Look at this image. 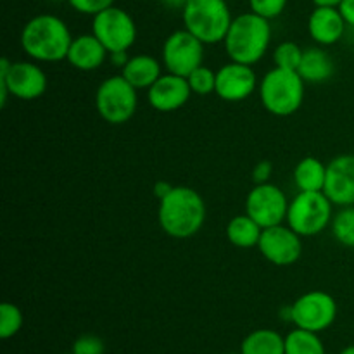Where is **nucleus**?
<instances>
[{
  "label": "nucleus",
  "mask_w": 354,
  "mask_h": 354,
  "mask_svg": "<svg viewBox=\"0 0 354 354\" xmlns=\"http://www.w3.org/2000/svg\"><path fill=\"white\" fill-rule=\"evenodd\" d=\"M289 199L280 187L273 183H256L245 199V213L263 228L277 227L287 220Z\"/></svg>",
  "instance_id": "f8f14e48"
},
{
  "label": "nucleus",
  "mask_w": 354,
  "mask_h": 354,
  "mask_svg": "<svg viewBox=\"0 0 354 354\" xmlns=\"http://www.w3.org/2000/svg\"><path fill=\"white\" fill-rule=\"evenodd\" d=\"M192 90H190L189 80L185 76L166 75L159 76L158 82L147 90V100L152 109L159 113H173L189 102Z\"/></svg>",
  "instance_id": "dca6fc26"
},
{
  "label": "nucleus",
  "mask_w": 354,
  "mask_h": 354,
  "mask_svg": "<svg viewBox=\"0 0 354 354\" xmlns=\"http://www.w3.org/2000/svg\"><path fill=\"white\" fill-rule=\"evenodd\" d=\"M225 354H242V353H225Z\"/></svg>",
  "instance_id": "58836bf2"
},
{
  "label": "nucleus",
  "mask_w": 354,
  "mask_h": 354,
  "mask_svg": "<svg viewBox=\"0 0 354 354\" xmlns=\"http://www.w3.org/2000/svg\"><path fill=\"white\" fill-rule=\"evenodd\" d=\"M265 228L252 220L248 213L232 218L227 225V239L232 245L239 249L258 248Z\"/></svg>",
  "instance_id": "412c9836"
},
{
  "label": "nucleus",
  "mask_w": 354,
  "mask_h": 354,
  "mask_svg": "<svg viewBox=\"0 0 354 354\" xmlns=\"http://www.w3.org/2000/svg\"><path fill=\"white\" fill-rule=\"evenodd\" d=\"M204 41L185 28L173 31L162 45V64L168 73L187 78L204 64Z\"/></svg>",
  "instance_id": "9b49d317"
},
{
  "label": "nucleus",
  "mask_w": 354,
  "mask_h": 354,
  "mask_svg": "<svg viewBox=\"0 0 354 354\" xmlns=\"http://www.w3.org/2000/svg\"><path fill=\"white\" fill-rule=\"evenodd\" d=\"M187 80H189L190 90L196 95L204 97L216 92V73L207 68V66H199L196 71L187 76Z\"/></svg>",
  "instance_id": "cd10ccee"
},
{
  "label": "nucleus",
  "mask_w": 354,
  "mask_h": 354,
  "mask_svg": "<svg viewBox=\"0 0 354 354\" xmlns=\"http://www.w3.org/2000/svg\"><path fill=\"white\" fill-rule=\"evenodd\" d=\"M95 107L100 118L109 124L127 123L137 113V88L123 75L109 76L97 88Z\"/></svg>",
  "instance_id": "6e6552de"
},
{
  "label": "nucleus",
  "mask_w": 354,
  "mask_h": 354,
  "mask_svg": "<svg viewBox=\"0 0 354 354\" xmlns=\"http://www.w3.org/2000/svg\"><path fill=\"white\" fill-rule=\"evenodd\" d=\"M332 234L335 241L348 249H354V206H346L332 218Z\"/></svg>",
  "instance_id": "393cba45"
},
{
  "label": "nucleus",
  "mask_w": 354,
  "mask_h": 354,
  "mask_svg": "<svg viewBox=\"0 0 354 354\" xmlns=\"http://www.w3.org/2000/svg\"><path fill=\"white\" fill-rule=\"evenodd\" d=\"M339 354H354V344L348 346V348H344Z\"/></svg>",
  "instance_id": "4c0bfd02"
},
{
  "label": "nucleus",
  "mask_w": 354,
  "mask_h": 354,
  "mask_svg": "<svg viewBox=\"0 0 354 354\" xmlns=\"http://www.w3.org/2000/svg\"><path fill=\"white\" fill-rule=\"evenodd\" d=\"M171 189H173V185L171 183L166 182V180H158V182L154 183V187H152V190H154V196L158 197L159 201L165 199V197L171 192Z\"/></svg>",
  "instance_id": "72a5a7b5"
},
{
  "label": "nucleus",
  "mask_w": 354,
  "mask_h": 354,
  "mask_svg": "<svg viewBox=\"0 0 354 354\" xmlns=\"http://www.w3.org/2000/svg\"><path fill=\"white\" fill-rule=\"evenodd\" d=\"M327 354H328V353H327Z\"/></svg>",
  "instance_id": "a19ab883"
},
{
  "label": "nucleus",
  "mask_w": 354,
  "mask_h": 354,
  "mask_svg": "<svg viewBox=\"0 0 354 354\" xmlns=\"http://www.w3.org/2000/svg\"><path fill=\"white\" fill-rule=\"evenodd\" d=\"M324 192L334 206H354V154H342L327 165Z\"/></svg>",
  "instance_id": "2eb2a0df"
},
{
  "label": "nucleus",
  "mask_w": 354,
  "mask_h": 354,
  "mask_svg": "<svg viewBox=\"0 0 354 354\" xmlns=\"http://www.w3.org/2000/svg\"><path fill=\"white\" fill-rule=\"evenodd\" d=\"M334 61L322 47L306 48L303 54L297 75L304 80V83H324L334 75Z\"/></svg>",
  "instance_id": "aec40b11"
},
{
  "label": "nucleus",
  "mask_w": 354,
  "mask_h": 354,
  "mask_svg": "<svg viewBox=\"0 0 354 354\" xmlns=\"http://www.w3.org/2000/svg\"><path fill=\"white\" fill-rule=\"evenodd\" d=\"M182 17L185 30L206 45L223 41L234 19L225 0H187Z\"/></svg>",
  "instance_id": "39448f33"
},
{
  "label": "nucleus",
  "mask_w": 354,
  "mask_h": 354,
  "mask_svg": "<svg viewBox=\"0 0 354 354\" xmlns=\"http://www.w3.org/2000/svg\"><path fill=\"white\" fill-rule=\"evenodd\" d=\"M73 354H104L106 353V344L99 335L83 334L73 342Z\"/></svg>",
  "instance_id": "c756f323"
},
{
  "label": "nucleus",
  "mask_w": 354,
  "mask_h": 354,
  "mask_svg": "<svg viewBox=\"0 0 354 354\" xmlns=\"http://www.w3.org/2000/svg\"><path fill=\"white\" fill-rule=\"evenodd\" d=\"M273 175V165L272 161H259L252 169V180L254 183H268Z\"/></svg>",
  "instance_id": "2f4dec72"
},
{
  "label": "nucleus",
  "mask_w": 354,
  "mask_h": 354,
  "mask_svg": "<svg viewBox=\"0 0 354 354\" xmlns=\"http://www.w3.org/2000/svg\"><path fill=\"white\" fill-rule=\"evenodd\" d=\"M121 75L124 76L127 82L137 90H149L159 80L161 73V62L156 57L147 54H138L128 59L127 64L121 68Z\"/></svg>",
  "instance_id": "6ab92c4d"
},
{
  "label": "nucleus",
  "mask_w": 354,
  "mask_h": 354,
  "mask_svg": "<svg viewBox=\"0 0 354 354\" xmlns=\"http://www.w3.org/2000/svg\"><path fill=\"white\" fill-rule=\"evenodd\" d=\"M92 33L109 54L128 52L137 41V24L127 10L113 6L93 16Z\"/></svg>",
  "instance_id": "1a4fd4ad"
},
{
  "label": "nucleus",
  "mask_w": 354,
  "mask_h": 354,
  "mask_svg": "<svg viewBox=\"0 0 354 354\" xmlns=\"http://www.w3.org/2000/svg\"><path fill=\"white\" fill-rule=\"evenodd\" d=\"M289 0H249L252 12L265 19H275L286 10Z\"/></svg>",
  "instance_id": "c85d7f7f"
},
{
  "label": "nucleus",
  "mask_w": 354,
  "mask_h": 354,
  "mask_svg": "<svg viewBox=\"0 0 354 354\" xmlns=\"http://www.w3.org/2000/svg\"><path fill=\"white\" fill-rule=\"evenodd\" d=\"M128 59L130 57L127 55V52H113V54H111V61L116 66H120V68H123V66L127 64Z\"/></svg>",
  "instance_id": "f704fd0d"
},
{
  "label": "nucleus",
  "mask_w": 354,
  "mask_h": 354,
  "mask_svg": "<svg viewBox=\"0 0 354 354\" xmlns=\"http://www.w3.org/2000/svg\"><path fill=\"white\" fill-rule=\"evenodd\" d=\"M242 354H286V337L273 328H258L244 337Z\"/></svg>",
  "instance_id": "5701e85b"
},
{
  "label": "nucleus",
  "mask_w": 354,
  "mask_h": 354,
  "mask_svg": "<svg viewBox=\"0 0 354 354\" xmlns=\"http://www.w3.org/2000/svg\"><path fill=\"white\" fill-rule=\"evenodd\" d=\"M21 48L38 62H59L68 57L73 35L68 24L54 14H38L21 30Z\"/></svg>",
  "instance_id": "f03ea898"
},
{
  "label": "nucleus",
  "mask_w": 354,
  "mask_h": 354,
  "mask_svg": "<svg viewBox=\"0 0 354 354\" xmlns=\"http://www.w3.org/2000/svg\"><path fill=\"white\" fill-rule=\"evenodd\" d=\"M286 354H327L317 332L294 328L286 335Z\"/></svg>",
  "instance_id": "b1692460"
},
{
  "label": "nucleus",
  "mask_w": 354,
  "mask_h": 354,
  "mask_svg": "<svg viewBox=\"0 0 354 354\" xmlns=\"http://www.w3.org/2000/svg\"><path fill=\"white\" fill-rule=\"evenodd\" d=\"M161 2L165 3L166 7H169V9H183L187 0H161Z\"/></svg>",
  "instance_id": "c9c22d12"
},
{
  "label": "nucleus",
  "mask_w": 354,
  "mask_h": 354,
  "mask_svg": "<svg viewBox=\"0 0 354 354\" xmlns=\"http://www.w3.org/2000/svg\"><path fill=\"white\" fill-rule=\"evenodd\" d=\"M68 2L76 12L86 14V16H95L114 6V0H68Z\"/></svg>",
  "instance_id": "7c9ffc66"
},
{
  "label": "nucleus",
  "mask_w": 354,
  "mask_h": 354,
  "mask_svg": "<svg viewBox=\"0 0 354 354\" xmlns=\"http://www.w3.org/2000/svg\"><path fill=\"white\" fill-rule=\"evenodd\" d=\"M47 75L31 61H0V100L6 106L7 95L19 100L40 99L47 90Z\"/></svg>",
  "instance_id": "423d86ee"
},
{
  "label": "nucleus",
  "mask_w": 354,
  "mask_h": 354,
  "mask_svg": "<svg viewBox=\"0 0 354 354\" xmlns=\"http://www.w3.org/2000/svg\"><path fill=\"white\" fill-rule=\"evenodd\" d=\"M258 76L254 69L242 62L230 61L216 71V95L227 102H242L254 93Z\"/></svg>",
  "instance_id": "4468645a"
},
{
  "label": "nucleus",
  "mask_w": 354,
  "mask_h": 354,
  "mask_svg": "<svg viewBox=\"0 0 354 354\" xmlns=\"http://www.w3.org/2000/svg\"><path fill=\"white\" fill-rule=\"evenodd\" d=\"M337 318V303L324 290H310L297 297L290 306V322L310 332L327 330Z\"/></svg>",
  "instance_id": "9d476101"
},
{
  "label": "nucleus",
  "mask_w": 354,
  "mask_h": 354,
  "mask_svg": "<svg viewBox=\"0 0 354 354\" xmlns=\"http://www.w3.org/2000/svg\"><path fill=\"white\" fill-rule=\"evenodd\" d=\"M263 107L273 116L286 118L297 113L304 102V80L297 71L273 68L259 85Z\"/></svg>",
  "instance_id": "20e7f679"
},
{
  "label": "nucleus",
  "mask_w": 354,
  "mask_h": 354,
  "mask_svg": "<svg viewBox=\"0 0 354 354\" xmlns=\"http://www.w3.org/2000/svg\"><path fill=\"white\" fill-rule=\"evenodd\" d=\"M207 209L203 196L190 187H173L171 192L159 201L158 221L166 235L173 239H190L204 227Z\"/></svg>",
  "instance_id": "f257e3e1"
},
{
  "label": "nucleus",
  "mask_w": 354,
  "mask_h": 354,
  "mask_svg": "<svg viewBox=\"0 0 354 354\" xmlns=\"http://www.w3.org/2000/svg\"><path fill=\"white\" fill-rule=\"evenodd\" d=\"M23 311L16 304L9 303V301L2 303L0 306V337L3 341L19 334V330L23 328Z\"/></svg>",
  "instance_id": "a878e982"
},
{
  "label": "nucleus",
  "mask_w": 354,
  "mask_h": 354,
  "mask_svg": "<svg viewBox=\"0 0 354 354\" xmlns=\"http://www.w3.org/2000/svg\"><path fill=\"white\" fill-rule=\"evenodd\" d=\"M337 9L342 14V17H344L346 24L354 26V0H342L337 6Z\"/></svg>",
  "instance_id": "473e14b6"
},
{
  "label": "nucleus",
  "mask_w": 354,
  "mask_h": 354,
  "mask_svg": "<svg viewBox=\"0 0 354 354\" xmlns=\"http://www.w3.org/2000/svg\"><path fill=\"white\" fill-rule=\"evenodd\" d=\"M258 249L272 265L290 266L303 256V237L289 225H277L263 230Z\"/></svg>",
  "instance_id": "ddd939ff"
},
{
  "label": "nucleus",
  "mask_w": 354,
  "mask_h": 354,
  "mask_svg": "<svg viewBox=\"0 0 354 354\" xmlns=\"http://www.w3.org/2000/svg\"><path fill=\"white\" fill-rule=\"evenodd\" d=\"M346 21L337 7L315 6L313 12L308 19V31L310 37L322 47L334 45L344 37Z\"/></svg>",
  "instance_id": "f3484780"
},
{
  "label": "nucleus",
  "mask_w": 354,
  "mask_h": 354,
  "mask_svg": "<svg viewBox=\"0 0 354 354\" xmlns=\"http://www.w3.org/2000/svg\"><path fill=\"white\" fill-rule=\"evenodd\" d=\"M332 201L320 192H299L289 204L287 225L301 237H315L332 223Z\"/></svg>",
  "instance_id": "0eeeda50"
},
{
  "label": "nucleus",
  "mask_w": 354,
  "mask_h": 354,
  "mask_svg": "<svg viewBox=\"0 0 354 354\" xmlns=\"http://www.w3.org/2000/svg\"><path fill=\"white\" fill-rule=\"evenodd\" d=\"M272 41L270 19L256 12L239 14L232 19L223 45L230 61L252 66L263 59Z\"/></svg>",
  "instance_id": "7ed1b4c3"
},
{
  "label": "nucleus",
  "mask_w": 354,
  "mask_h": 354,
  "mask_svg": "<svg viewBox=\"0 0 354 354\" xmlns=\"http://www.w3.org/2000/svg\"><path fill=\"white\" fill-rule=\"evenodd\" d=\"M342 0H313L315 6H330V7H337Z\"/></svg>",
  "instance_id": "e433bc0d"
},
{
  "label": "nucleus",
  "mask_w": 354,
  "mask_h": 354,
  "mask_svg": "<svg viewBox=\"0 0 354 354\" xmlns=\"http://www.w3.org/2000/svg\"><path fill=\"white\" fill-rule=\"evenodd\" d=\"M107 54L102 41L93 33H86L73 38L66 61L78 71H95L104 64Z\"/></svg>",
  "instance_id": "a211bd4d"
},
{
  "label": "nucleus",
  "mask_w": 354,
  "mask_h": 354,
  "mask_svg": "<svg viewBox=\"0 0 354 354\" xmlns=\"http://www.w3.org/2000/svg\"><path fill=\"white\" fill-rule=\"evenodd\" d=\"M304 50L296 44V41H282L277 45L273 50V62L275 68L289 69V71H297L301 61H303Z\"/></svg>",
  "instance_id": "bb28decb"
},
{
  "label": "nucleus",
  "mask_w": 354,
  "mask_h": 354,
  "mask_svg": "<svg viewBox=\"0 0 354 354\" xmlns=\"http://www.w3.org/2000/svg\"><path fill=\"white\" fill-rule=\"evenodd\" d=\"M61 354H73V353H61Z\"/></svg>",
  "instance_id": "ea45409f"
},
{
  "label": "nucleus",
  "mask_w": 354,
  "mask_h": 354,
  "mask_svg": "<svg viewBox=\"0 0 354 354\" xmlns=\"http://www.w3.org/2000/svg\"><path fill=\"white\" fill-rule=\"evenodd\" d=\"M325 178L327 165L313 156L303 158L294 168V183L299 192H320L325 187Z\"/></svg>",
  "instance_id": "4be33fe9"
}]
</instances>
